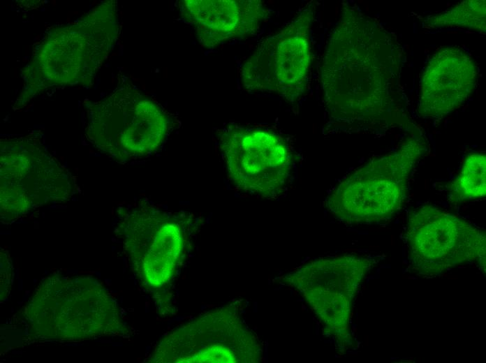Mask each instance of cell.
I'll return each mask as SVG.
<instances>
[{
    "label": "cell",
    "instance_id": "6",
    "mask_svg": "<svg viewBox=\"0 0 486 363\" xmlns=\"http://www.w3.org/2000/svg\"><path fill=\"white\" fill-rule=\"evenodd\" d=\"M312 19V11L306 8L260 42L242 68L241 81L246 90L275 92L289 101L303 93L311 64Z\"/></svg>",
    "mask_w": 486,
    "mask_h": 363
},
{
    "label": "cell",
    "instance_id": "3",
    "mask_svg": "<svg viewBox=\"0 0 486 363\" xmlns=\"http://www.w3.org/2000/svg\"><path fill=\"white\" fill-rule=\"evenodd\" d=\"M422 149L421 142L414 138L397 153L356 168L328 193L329 209L351 223H373L391 218L403 205L408 178Z\"/></svg>",
    "mask_w": 486,
    "mask_h": 363
},
{
    "label": "cell",
    "instance_id": "8",
    "mask_svg": "<svg viewBox=\"0 0 486 363\" xmlns=\"http://www.w3.org/2000/svg\"><path fill=\"white\" fill-rule=\"evenodd\" d=\"M72 182L44 149L24 138L1 144V207L19 212L49 200L64 199Z\"/></svg>",
    "mask_w": 486,
    "mask_h": 363
},
{
    "label": "cell",
    "instance_id": "2",
    "mask_svg": "<svg viewBox=\"0 0 486 363\" xmlns=\"http://www.w3.org/2000/svg\"><path fill=\"white\" fill-rule=\"evenodd\" d=\"M176 126L164 107L125 83L91 109L87 133L96 147L126 162L158 151Z\"/></svg>",
    "mask_w": 486,
    "mask_h": 363
},
{
    "label": "cell",
    "instance_id": "1",
    "mask_svg": "<svg viewBox=\"0 0 486 363\" xmlns=\"http://www.w3.org/2000/svg\"><path fill=\"white\" fill-rule=\"evenodd\" d=\"M366 19L346 16L326 45L321 74L327 108L346 120H371L383 108V79L373 31Z\"/></svg>",
    "mask_w": 486,
    "mask_h": 363
},
{
    "label": "cell",
    "instance_id": "11",
    "mask_svg": "<svg viewBox=\"0 0 486 363\" xmlns=\"http://www.w3.org/2000/svg\"><path fill=\"white\" fill-rule=\"evenodd\" d=\"M134 219L138 228L132 237L138 239V246L143 245L145 267L147 271H172L185 246L182 226L175 217L154 209Z\"/></svg>",
    "mask_w": 486,
    "mask_h": 363
},
{
    "label": "cell",
    "instance_id": "10",
    "mask_svg": "<svg viewBox=\"0 0 486 363\" xmlns=\"http://www.w3.org/2000/svg\"><path fill=\"white\" fill-rule=\"evenodd\" d=\"M476 70L461 50L438 52L424 75L419 110L427 117H441L463 103L471 93Z\"/></svg>",
    "mask_w": 486,
    "mask_h": 363
},
{
    "label": "cell",
    "instance_id": "7",
    "mask_svg": "<svg viewBox=\"0 0 486 363\" xmlns=\"http://www.w3.org/2000/svg\"><path fill=\"white\" fill-rule=\"evenodd\" d=\"M406 242L413 265L426 274L485 259L484 232L437 207L425 205L408 216Z\"/></svg>",
    "mask_w": 486,
    "mask_h": 363
},
{
    "label": "cell",
    "instance_id": "12",
    "mask_svg": "<svg viewBox=\"0 0 486 363\" xmlns=\"http://www.w3.org/2000/svg\"><path fill=\"white\" fill-rule=\"evenodd\" d=\"M486 157L483 154H469L455 180L450 184V198L457 202L477 199L486 193Z\"/></svg>",
    "mask_w": 486,
    "mask_h": 363
},
{
    "label": "cell",
    "instance_id": "5",
    "mask_svg": "<svg viewBox=\"0 0 486 363\" xmlns=\"http://www.w3.org/2000/svg\"><path fill=\"white\" fill-rule=\"evenodd\" d=\"M84 24L53 30L38 48L37 78L45 86L86 81L115 43L118 22L115 3H103Z\"/></svg>",
    "mask_w": 486,
    "mask_h": 363
},
{
    "label": "cell",
    "instance_id": "9",
    "mask_svg": "<svg viewBox=\"0 0 486 363\" xmlns=\"http://www.w3.org/2000/svg\"><path fill=\"white\" fill-rule=\"evenodd\" d=\"M180 13L200 45L213 48L256 31L267 10L260 1L185 0Z\"/></svg>",
    "mask_w": 486,
    "mask_h": 363
},
{
    "label": "cell",
    "instance_id": "4",
    "mask_svg": "<svg viewBox=\"0 0 486 363\" xmlns=\"http://www.w3.org/2000/svg\"><path fill=\"white\" fill-rule=\"evenodd\" d=\"M228 178L239 191L263 198L285 193L293 175V158L286 139L276 131L229 125L219 135Z\"/></svg>",
    "mask_w": 486,
    "mask_h": 363
}]
</instances>
